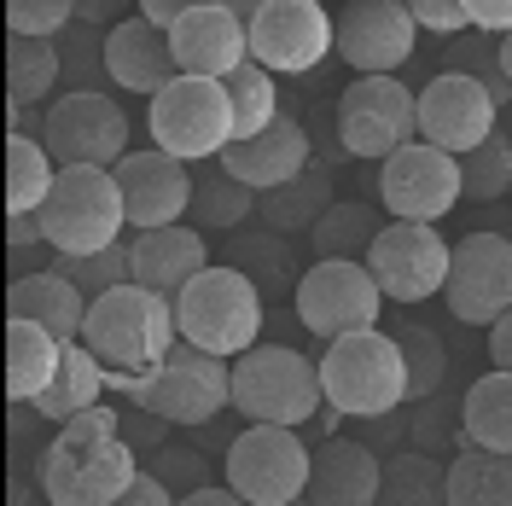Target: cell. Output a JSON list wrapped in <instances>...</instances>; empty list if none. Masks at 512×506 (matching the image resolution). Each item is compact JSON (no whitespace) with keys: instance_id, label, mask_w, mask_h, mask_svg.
Returning <instances> with one entry per match:
<instances>
[{"instance_id":"9c48e42d","label":"cell","mask_w":512,"mask_h":506,"mask_svg":"<svg viewBox=\"0 0 512 506\" xmlns=\"http://www.w3.org/2000/svg\"><path fill=\"white\" fill-rule=\"evenodd\" d=\"M297 320L315 332L320 344L344 338V332H367L384 315V285L367 268V256H315L309 274L297 280Z\"/></svg>"},{"instance_id":"ab89813d","label":"cell","mask_w":512,"mask_h":506,"mask_svg":"<svg viewBox=\"0 0 512 506\" xmlns=\"http://www.w3.org/2000/svg\"><path fill=\"white\" fill-rule=\"evenodd\" d=\"M402 355H408V384H414V402L437 396L443 390V373H448V349L431 326H402Z\"/></svg>"},{"instance_id":"d6a6232c","label":"cell","mask_w":512,"mask_h":506,"mask_svg":"<svg viewBox=\"0 0 512 506\" xmlns=\"http://www.w3.org/2000/svg\"><path fill=\"white\" fill-rule=\"evenodd\" d=\"M256 198L262 192L245 187L239 175H227L222 163L198 169V181H192V222L204 233H233V227H245L256 216Z\"/></svg>"},{"instance_id":"60d3db41","label":"cell","mask_w":512,"mask_h":506,"mask_svg":"<svg viewBox=\"0 0 512 506\" xmlns=\"http://www.w3.org/2000/svg\"><path fill=\"white\" fill-rule=\"evenodd\" d=\"M59 53H64V82L70 88H94V76H105V24L76 18L59 35Z\"/></svg>"},{"instance_id":"277c9868","label":"cell","mask_w":512,"mask_h":506,"mask_svg":"<svg viewBox=\"0 0 512 506\" xmlns=\"http://www.w3.org/2000/svg\"><path fill=\"white\" fill-rule=\"evenodd\" d=\"M35 216H41V233H47V251H70V256L105 251L128 233V204L123 187H117V169H99V163H64Z\"/></svg>"},{"instance_id":"d4e9b609","label":"cell","mask_w":512,"mask_h":506,"mask_svg":"<svg viewBox=\"0 0 512 506\" xmlns=\"http://www.w3.org/2000/svg\"><path fill=\"white\" fill-rule=\"evenodd\" d=\"M6 315L41 320V326H53L70 344L88 326V291L70 280L64 268H30V274H12V285H6Z\"/></svg>"},{"instance_id":"ac0fdd59","label":"cell","mask_w":512,"mask_h":506,"mask_svg":"<svg viewBox=\"0 0 512 506\" xmlns=\"http://www.w3.org/2000/svg\"><path fill=\"white\" fill-rule=\"evenodd\" d=\"M419 18L408 12V0H350L338 12V59L355 76H396L414 59Z\"/></svg>"},{"instance_id":"bcb514c9","label":"cell","mask_w":512,"mask_h":506,"mask_svg":"<svg viewBox=\"0 0 512 506\" xmlns=\"http://www.w3.org/2000/svg\"><path fill=\"white\" fill-rule=\"evenodd\" d=\"M466 18L483 35H507L512 30V0H466Z\"/></svg>"},{"instance_id":"cb8c5ba5","label":"cell","mask_w":512,"mask_h":506,"mask_svg":"<svg viewBox=\"0 0 512 506\" xmlns=\"http://www.w3.org/2000/svg\"><path fill=\"white\" fill-rule=\"evenodd\" d=\"M384 495V460L373 443L350 437H326L315 448V472H309V501L315 506H373Z\"/></svg>"},{"instance_id":"f1b7e54d","label":"cell","mask_w":512,"mask_h":506,"mask_svg":"<svg viewBox=\"0 0 512 506\" xmlns=\"http://www.w3.org/2000/svg\"><path fill=\"white\" fill-rule=\"evenodd\" d=\"M64 163L47 152V140L30 128H12L6 140V216H35L47 204V192L59 181Z\"/></svg>"},{"instance_id":"7a4b0ae2","label":"cell","mask_w":512,"mask_h":506,"mask_svg":"<svg viewBox=\"0 0 512 506\" xmlns=\"http://www.w3.org/2000/svg\"><path fill=\"white\" fill-rule=\"evenodd\" d=\"M320 384H326V408H338L355 425L414 402L402 338H390L379 326L344 332V338H332V344L320 349Z\"/></svg>"},{"instance_id":"c3c4849f","label":"cell","mask_w":512,"mask_h":506,"mask_svg":"<svg viewBox=\"0 0 512 506\" xmlns=\"http://www.w3.org/2000/svg\"><path fill=\"white\" fill-rule=\"evenodd\" d=\"M489 361L512 373V309H507L501 320H495V326H489Z\"/></svg>"},{"instance_id":"8d00e7d4","label":"cell","mask_w":512,"mask_h":506,"mask_svg":"<svg viewBox=\"0 0 512 506\" xmlns=\"http://www.w3.org/2000/svg\"><path fill=\"white\" fill-rule=\"evenodd\" d=\"M460 175H466V198H472V204L507 198L512 192V140L495 128L483 146H472V152L460 158Z\"/></svg>"},{"instance_id":"83f0119b","label":"cell","mask_w":512,"mask_h":506,"mask_svg":"<svg viewBox=\"0 0 512 506\" xmlns=\"http://www.w3.org/2000/svg\"><path fill=\"white\" fill-rule=\"evenodd\" d=\"M460 454L448 460V506H512V454L483 448L460 431Z\"/></svg>"},{"instance_id":"7bdbcfd3","label":"cell","mask_w":512,"mask_h":506,"mask_svg":"<svg viewBox=\"0 0 512 506\" xmlns=\"http://www.w3.org/2000/svg\"><path fill=\"white\" fill-rule=\"evenodd\" d=\"M152 466L163 472V483H169L181 501H187L192 489H204V483H210V460H204L198 448H163L158 443V460H152Z\"/></svg>"},{"instance_id":"4dcf8cb0","label":"cell","mask_w":512,"mask_h":506,"mask_svg":"<svg viewBox=\"0 0 512 506\" xmlns=\"http://www.w3.org/2000/svg\"><path fill=\"white\" fill-rule=\"evenodd\" d=\"M326 210H332V175H326V163H309L297 181L268 187L256 198V216L268 227H280V233H315V222Z\"/></svg>"},{"instance_id":"603a6c76","label":"cell","mask_w":512,"mask_h":506,"mask_svg":"<svg viewBox=\"0 0 512 506\" xmlns=\"http://www.w3.org/2000/svg\"><path fill=\"white\" fill-rule=\"evenodd\" d=\"M134 251V280L163 291V297H181L204 268H210V245H204V227L198 222H169V227H140L128 239Z\"/></svg>"},{"instance_id":"484cf974","label":"cell","mask_w":512,"mask_h":506,"mask_svg":"<svg viewBox=\"0 0 512 506\" xmlns=\"http://www.w3.org/2000/svg\"><path fill=\"white\" fill-rule=\"evenodd\" d=\"M64 367V338L41 320L6 315V396L12 402H35Z\"/></svg>"},{"instance_id":"816d5d0a","label":"cell","mask_w":512,"mask_h":506,"mask_svg":"<svg viewBox=\"0 0 512 506\" xmlns=\"http://www.w3.org/2000/svg\"><path fill=\"white\" fill-rule=\"evenodd\" d=\"M501 70H507V82H512V30L501 35Z\"/></svg>"},{"instance_id":"30bf717a","label":"cell","mask_w":512,"mask_h":506,"mask_svg":"<svg viewBox=\"0 0 512 506\" xmlns=\"http://www.w3.org/2000/svg\"><path fill=\"white\" fill-rule=\"evenodd\" d=\"M419 140V94L402 76H355L338 99V146L361 163H384Z\"/></svg>"},{"instance_id":"e0dca14e","label":"cell","mask_w":512,"mask_h":506,"mask_svg":"<svg viewBox=\"0 0 512 506\" xmlns=\"http://www.w3.org/2000/svg\"><path fill=\"white\" fill-rule=\"evenodd\" d=\"M501 128V105L466 70H443L419 88V140L443 146L454 158H466L472 146H483Z\"/></svg>"},{"instance_id":"7402d4cb","label":"cell","mask_w":512,"mask_h":506,"mask_svg":"<svg viewBox=\"0 0 512 506\" xmlns=\"http://www.w3.org/2000/svg\"><path fill=\"white\" fill-rule=\"evenodd\" d=\"M169 47H175V64L192 76H227L233 64L251 59V24L233 18L222 0H204L169 24Z\"/></svg>"},{"instance_id":"f546056e","label":"cell","mask_w":512,"mask_h":506,"mask_svg":"<svg viewBox=\"0 0 512 506\" xmlns=\"http://www.w3.org/2000/svg\"><path fill=\"white\" fill-rule=\"evenodd\" d=\"M64 82L59 35H6V99L12 105H41Z\"/></svg>"},{"instance_id":"8992f818","label":"cell","mask_w":512,"mask_h":506,"mask_svg":"<svg viewBox=\"0 0 512 506\" xmlns=\"http://www.w3.org/2000/svg\"><path fill=\"white\" fill-rule=\"evenodd\" d=\"M146 128H152V146H163V152H175L187 163H216L227 152V140H233L227 82L181 70L169 88L146 99Z\"/></svg>"},{"instance_id":"f35d334b","label":"cell","mask_w":512,"mask_h":506,"mask_svg":"<svg viewBox=\"0 0 512 506\" xmlns=\"http://www.w3.org/2000/svg\"><path fill=\"white\" fill-rule=\"evenodd\" d=\"M373 239H379V222H373L367 204H332V210L315 222L320 256H367Z\"/></svg>"},{"instance_id":"7c38bea8","label":"cell","mask_w":512,"mask_h":506,"mask_svg":"<svg viewBox=\"0 0 512 506\" xmlns=\"http://www.w3.org/2000/svg\"><path fill=\"white\" fill-rule=\"evenodd\" d=\"M460 198H466L460 158L443 152V146H431V140L396 146L379 169V204L396 222H443Z\"/></svg>"},{"instance_id":"e575fe53","label":"cell","mask_w":512,"mask_h":506,"mask_svg":"<svg viewBox=\"0 0 512 506\" xmlns=\"http://www.w3.org/2000/svg\"><path fill=\"white\" fill-rule=\"evenodd\" d=\"M222 82H227V99H233V140L256 134V128H268L280 117V88H274V70L262 59L233 64Z\"/></svg>"},{"instance_id":"74e56055","label":"cell","mask_w":512,"mask_h":506,"mask_svg":"<svg viewBox=\"0 0 512 506\" xmlns=\"http://www.w3.org/2000/svg\"><path fill=\"white\" fill-rule=\"evenodd\" d=\"M53 268H64L70 280L88 291V303H94L99 291H111V285L134 280V251H128V239L117 245H105V251H88V256H70V251H53Z\"/></svg>"},{"instance_id":"b9f144b4","label":"cell","mask_w":512,"mask_h":506,"mask_svg":"<svg viewBox=\"0 0 512 506\" xmlns=\"http://www.w3.org/2000/svg\"><path fill=\"white\" fill-rule=\"evenodd\" d=\"M12 35H64L76 24V0H6Z\"/></svg>"},{"instance_id":"5bb4252c","label":"cell","mask_w":512,"mask_h":506,"mask_svg":"<svg viewBox=\"0 0 512 506\" xmlns=\"http://www.w3.org/2000/svg\"><path fill=\"white\" fill-rule=\"evenodd\" d=\"M367 268L379 274L390 303L414 309L425 297H443L448 268H454V245L437 233V222H384L373 251H367Z\"/></svg>"},{"instance_id":"681fc988","label":"cell","mask_w":512,"mask_h":506,"mask_svg":"<svg viewBox=\"0 0 512 506\" xmlns=\"http://www.w3.org/2000/svg\"><path fill=\"white\" fill-rule=\"evenodd\" d=\"M123 6L128 0H76V18H88V24H117Z\"/></svg>"},{"instance_id":"ba28073f","label":"cell","mask_w":512,"mask_h":506,"mask_svg":"<svg viewBox=\"0 0 512 506\" xmlns=\"http://www.w3.org/2000/svg\"><path fill=\"white\" fill-rule=\"evenodd\" d=\"M309 472H315V448L297 437V425L245 419V431L227 443V483L245 495V506L309 501Z\"/></svg>"},{"instance_id":"6da1fadb","label":"cell","mask_w":512,"mask_h":506,"mask_svg":"<svg viewBox=\"0 0 512 506\" xmlns=\"http://www.w3.org/2000/svg\"><path fill=\"white\" fill-rule=\"evenodd\" d=\"M82 344L94 349L111 373V390H128L134 379H146L152 367L169 361V349L181 344V320H175V297H163L152 285L123 280L111 291H99L88 303V326Z\"/></svg>"},{"instance_id":"4316f807","label":"cell","mask_w":512,"mask_h":506,"mask_svg":"<svg viewBox=\"0 0 512 506\" xmlns=\"http://www.w3.org/2000/svg\"><path fill=\"white\" fill-rule=\"evenodd\" d=\"M105 390H111V373H105V361H99V355H94L88 344H82V338H70V344H64V367H59V379L47 384V390L35 396L30 408L41 413V419L64 425V419L88 413L94 402H105Z\"/></svg>"},{"instance_id":"ffe728a7","label":"cell","mask_w":512,"mask_h":506,"mask_svg":"<svg viewBox=\"0 0 512 506\" xmlns=\"http://www.w3.org/2000/svg\"><path fill=\"white\" fill-rule=\"evenodd\" d=\"M175 76H181V64H175V47H169L163 24H152L146 12H128L117 24H105V82L111 88L152 99Z\"/></svg>"},{"instance_id":"5b68a950","label":"cell","mask_w":512,"mask_h":506,"mask_svg":"<svg viewBox=\"0 0 512 506\" xmlns=\"http://www.w3.org/2000/svg\"><path fill=\"white\" fill-rule=\"evenodd\" d=\"M123 396L140 402V408L163 413L181 431H198V425H210V419H222L233 408V361L181 338V344L169 349V361L152 367L146 379H134Z\"/></svg>"},{"instance_id":"d590c367","label":"cell","mask_w":512,"mask_h":506,"mask_svg":"<svg viewBox=\"0 0 512 506\" xmlns=\"http://www.w3.org/2000/svg\"><path fill=\"white\" fill-rule=\"evenodd\" d=\"M448 70H466V76H478L483 88L495 94V105L507 111L512 82H507V70H501V35H483V30L448 35Z\"/></svg>"},{"instance_id":"4fadbf2b","label":"cell","mask_w":512,"mask_h":506,"mask_svg":"<svg viewBox=\"0 0 512 506\" xmlns=\"http://www.w3.org/2000/svg\"><path fill=\"white\" fill-rule=\"evenodd\" d=\"M41 140L59 163H99V169H111L134 152L128 146V111L99 88H70V94L53 99L41 117Z\"/></svg>"},{"instance_id":"44dd1931","label":"cell","mask_w":512,"mask_h":506,"mask_svg":"<svg viewBox=\"0 0 512 506\" xmlns=\"http://www.w3.org/2000/svg\"><path fill=\"white\" fill-rule=\"evenodd\" d=\"M216 163H222L227 175H239L245 187L268 192V187H286V181H297V175L315 163V140H309V128H303V123L274 117V123L256 128V134L227 140V152Z\"/></svg>"},{"instance_id":"f907efd6","label":"cell","mask_w":512,"mask_h":506,"mask_svg":"<svg viewBox=\"0 0 512 506\" xmlns=\"http://www.w3.org/2000/svg\"><path fill=\"white\" fill-rule=\"evenodd\" d=\"M227 12H233V18H245V24H251L256 12H262V6H268V0H222Z\"/></svg>"},{"instance_id":"3957f363","label":"cell","mask_w":512,"mask_h":506,"mask_svg":"<svg viewBox=\"0 0 512 506\" xmlns=\"http://www.w3.org/2000/svg\"><path fill=\"white\" fill-rule=\"evenodd\" d=\"M326 408L320 361H309L291 344H251L233 355V413L262 419V425H309Z\"/></svg>"},{"instance_id":"7dc6e473","label":"cell","mask_w":512,"mask_h":506,"mask_svg":"<svg viewBox=\"0 0 512 506\" xmlns=\"http://www.w3.org/2000/svg\"><path fill=\"white\" fill-rule=\"evenodd\" d=\"M192 6H204V0H134V12H146L152 24H163V30H169L181 12H192Z\"/></svg>"},{"instance_id":"f6af8a7d","label":"cell","mask_w":512,"mask_h":506,"mask_svg":"<svg viewBox=\"0 0 512 506\" xmlns=\"http://www.w3.org/2000/svg\"><path fill=\"white\" fill-rule=\"evenodd\" d=\"M123 501H128V506H169V501H181V495H175V489L163 483L158 466H152V472L140 466V472H134V483H128V495H123Z\"/></svg>"},{"instance_id":"52a82bcc","label":"cell","mask_w":512,"mask_h":506,"mask_svg":"<svg viewBox=\"0 0 512 506\" xmlns=\"http://www.w3.org/2000/svg\"><path fill=\"white\" fill-rule=\"evenodd\" d=\"M175 320H181V338L204 344L216 355H245L262 338V291L245 268H222L210 262L198 280L175 297Z\"/></svg>"},{"instance_id":"d6986e66","label":"cell","mask_w":512,"mask_h":506,"mask_svg":"<svg viewBox=\"0 0 512 506\" xmlns=\"http://www.w3.org/2000/svg\"><path fill=\"white\" fill-rule=\"evenodd\" d=\"M117 169V187H123L128 204V233L140 227H169V222H187L192 216V181L198 169L163 146H146V152H128Z\"/></svg>"},{"instance_id":"8fae6325","label":"cell","mask_w":512,"mask_h":506,"mask_svg":"<svg viewBox=\"0 0 512 506\" xmlns=\"http://www.w3.org/2000/svg\"><path fill=\"white\" fill-rule=\"evenodd\" d=\"M134 443L128 437H105V443L70 448V443H47L35 460V483L41 501L53 506H117L134 483Z\"/></svg>"},{"instance_id":"1f68e13d","label":"cell","mask_w":512,"mask_h":506,"mask_svg":"<svg viewBox=\"0 0 512 506\" xmlns=\"http://www.w3.org/2000/svg\"><path fill=\"white\" fill-rule=\"evenodd\" d=\"M460 431L483 448L512 454V373L507 367H489V373L466 390V402H460Z\"/></svg>"},{"instance_id":"9a60e30c","label":"cell","mask_w":512,"mask_h":506,"mask_svg":"<svg viewBox=\"0 0 512 506\" xmlns=\"http://www.w3.org/2000/svg\"><path fill=\"white\" fill-rule=\"evenodd\" d=\"M338 53V18H326V0H268L251 18V59L274 76H309Z\"/></svg>"},{"instance_id":"2e32d148","label":"cell","mask_w":512,"mask_h":506,"mask_svg":"<svg viewBox=\"0 0 512 506\" xmlns=\"http://www.w3.org/2000/svg\"><path fill=\"white\" fill-rule=\"evenodd\" d=\"M443 303L460 326H495L512 309V239L507 233H466L454 245Z\"/></svg>"},{"instance_id":"836d02e7","label":"cell","mask_w":512,"mask_h":506,"mask_svg":"<svg viewBox=\"0 0 512 506\" xmlns=\"http://www.w3.org/2000/svg\"><path fill=\"white\" fill-rule=\"evenodd\" d=\"M379 501L390 506H437L448 501V466L437 454L408 443V454H390L384 460V495Z\"/></svg>"},{"instance_id":"ee69618b","label":"cell","mask_w":512,"mask_h":506,"mask_svg":"<svg viewBox=\"0 0 512 506\" xmlns=\"http://www.w3.org/2000/svg\"><path fill=\"white\" fill-rule=\"evenodd\" d=\"M408 12L419 18V30H431V35H460V30H472V18H466V0H408Z\"/></svg>"}]
</instances>
